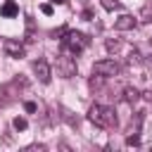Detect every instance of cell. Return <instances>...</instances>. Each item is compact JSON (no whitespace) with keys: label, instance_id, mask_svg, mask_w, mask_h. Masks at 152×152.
<instances>
[{"label":"cell","instance_id":"cell-10","mask_svg":"<svg viewBox=\"0 0 152 152\" xmlns=\"http://www.w3.org/2000/svg\"><path fill=\"white\" fill-rule=\"evenodd\" d=\"M12 126H14V131H26V128H28V121H26L24 116H17V119L12 121Z\"/></svg>","mask_w":152,"mask_h":152},{"label":"cell","instance_id":"cell-6","mask_svg":"<svg viewBox=\"0 0 152 152\" xmlns=\"http://www.w3.org/2000/svg\"><path fill=\"white\" fill-rule=\"evenodd\" d=\"M88 121L95 124L97 128H107V119H104V107L102 104H93L88 109Z\"/></svg>","mask_w":152,"mask_h":152},{"label":"cell","instance_id":"cell-1","mask_svg":"<svg viewBox=\"0 0 152 152\" xmlns=\"http://www.w3.org/2000/svg\"><path fill=\"white\" fill-rule=\"evenodd\" d=\"M62 43H64V48L66 50H71L74 55H78L81 50H86L88 45H90V38L86 36V33H81V31H64V38H62Z\"/></svg>","mask_w":152,"mask_h":152},{"label":"cell","instance_id":"cell-19","mask_svg":"<svg viewBox=\"0 0 152 152\" xmlns=\"http://www.w3.org/2000/svg\"><path fill=\"white\" fill-rule=\"evenodd\" d=\"M52 2H66V0H52Z\"/></svg>","mask_w":152,"mask_h":152},{"label":"cell","instance_id":"cell-4","mask_svg":"<svg viewBox=\"0 0 152 152\" xmlns=\"http://www.w3.org/2000/svg\"><path fill=\"white\" fill-rule=\"evenodd\" d=\"M2 50H5V55L7 57H14V59H19V57H24V43H19V40H14V38H7L5 43H2Z\"/></svg>","mask_w":152,"mask_h":152},{"label":"cell","instance_id":"cell-12","mask_svg":"<svg viewBox=\"0 0 152 152\" xmlns=\"http://www.w3.org/2000/svg\"><path fill=\"white\" fill-rule=\"evenodd\" d=\"M104 45H107V50H109V52H116V50H119V45H121V43H119V40H116V38H114V40H112V38H109V40H107V43H104Z\"/></svg>","mask_w":152,"mask_h":152},{"label":"cell","instance_id":"cell-7","mask_svg":"<svg viewBox=\"0 0 152 152\" xmlns=\"http://www.w3.org/2000/svg\"><path fill=\"white\" fill-rule=\"evenodd\" d=\"M138 26V19L133 17V14H121L116 21H114V28L116 31H131V28H135Z\"/></svg>","mask_w":152,"mask_h":152},{"label":"cell","instance_id":"cell-9","mask_svg":"<svg viewBox=\"0 0 152 152\" xmlns=\"http://www.w3.org/2000/svg\"><path fill=\"white\" fill-rule=\"evenodd\" d=\"M138 97H140V93H138V88H131V86H128V88L124 90V102H135Z\"/></svg>","mask_w":152,"mask_h":152},{"label":"cell","instance_id":"cell-15","mask_svg":"<svg viewBox=\"0 0 152 152\" xmlns=\"http://www.w3.org/2000/svg\"><path fill=\"white\" fill-rule=\"evenodd\" d=\"M24 109H26V112H28V114H33V112H36V109H38V104H36V102H31V100H28V102H24Z\"/></svg>","mask_w":152,"mask_h":152},{"label":"cell","instance_id":"cell-13","mask_svg":"<svg viewBox=\"0 0 152 152\" xmlns=\"http://www.w3.org/2000/svg\"><path fill=\"white\" fill-rule=\"evenodd\" d=\"M138 142H140V135L138 133H128L126 135V145H138Z\"/></svg>","mask_w":152,"mask_h":152},{"label":"cell","instance_id":"cell-14","mask_svg":"<svg viewBox=\"0 0 152 152\" xmlns=\"http://www.w3.org/2000/svg\"><path fill=\"white\" fill-rule=\"evenodd\" d=\"M62 112H64L62 116H64V119H66V121H69V124L76 128V126H78V119H74V116H71V112H66V109H62Z\"/></svg>","mask_w":152,"mask_h":152},{"label":"cell","instance_id":"cell-18","mask_svg":"<svg viewBox=\"0 0 152 152\" xmlns=\"http://www.w3.org/2000/svg\"><path fill=\"white\" fill-rule=\"evenodd\" d=\"M83 19H86V21H90V19H93V12H90V10H86V12H83Z\"/></svg>","mask_w":152,"mask_h":152},{"label":"cell","instance_id":"cell-8","mask_svg":"<svg viewBox=\"0 0 152 152\" xmlns=\"http://www.w3.org/2000/svg\"><path fill=\"white\" fill-rule=\"evenodd\" d=\"M0 14L7 17V19H10V17H17V14H19V5H17L14 0H7V2L0 7Z\"/></svg>","mask_w":152,"mask_h":152},{"label":"cell","instance_id":"cell-2","mask_svg":"<svg viewBox=\"0 0 152 152\" xmlns=\"http://www.w3.org/2000/svg\"><path fill=\"white\" fill-rule=\"evenodd\" d=\"M57 69H59V74H62L64 78L76 76V69H78V66H76V55L64 48V52L57 57Z\"/></svg>","mask_w":152,"mask_h":152},{"label":"cell","instance_id":"cell-17","mask_svg":"<svg viewBox=\"0 0 152 152\" xmlns=\"http://www.w3.org/2000/svg\"><path fill=\"white\" fill-rule=\"evenodd\" d=\"M26 150H28V152H43V150H45V145H28Z\"/></svg>","mask_w":152,"mask_h":152},{"label":"cell","instance_id":"cell-11","mask_svg":"<svg viewBox=\"0 0 152 152\" xmlns=\"http://www.w3.org/2000/svg\"><path fill=\"white\" fill-rule=\"evenodd\" d=\"M100 2H102V7H104V10H109V12H114V10H119V7H121V2H119V0H100Z\"/></svg>","mask_w":152,"mask_h":152},{"label":"cell","instance_id":"cell-3","mask_svg":"<svg viewBox=\"0 0 152 152\" xmlns=\"http://www.w3.org/2000/svg\"><path fill=\"white\" fill-rule=\"evenodd\" d=\"M93 74H97V76H116L119 74V64L114 62V59H97L95 64H93Z\"/></svg>","mask_w":152,"mask_h":152},{"label":"cell","instance_id":"cell-5","mask_svg":"<svg viewBox=\"0 0 152 152\" xmlns=\"http://www.w3.org/2000/svg\"><path fill=\"white\" fill-rule=\"evenodd\" d=\"M33 74L38 76V81L40 83H50V78H52V74H50V64H48V59H36L33 62Z\"/></svg>","mask_w":152,"mask_h":152},{"label":"cell","instance_id":"cell-16","mask_svg":"<svg viewBox=\"0 0 152 152\" xmlns=\"http://www.w3.org/2000/svg\"><path fill=\"white\" fill-rule=\"evenodd\" d=\"M40 12L50 17V14H52V5H48V2H43V5H40Z\"/></svg>","mask_w":152,"mask_h":152}]
</instances>
